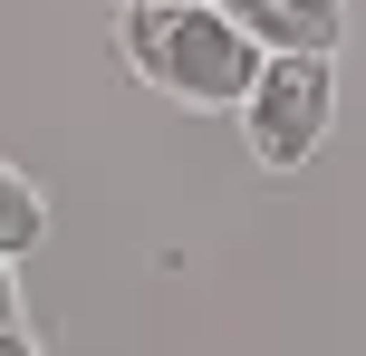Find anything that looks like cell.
Listing matches in <instances>:
<instances>
[{"label": "cell", "mask_w": 366, "mask_h": 356, "mask_svg": "<svg viewBox=\"0 0 366 356\" xmlns=\"http://www.w3.org/2000/svg\"><path fill=\"white\" fill-rule=\"evenodd\" d=\"M39 241H49V193L19 164H0V260H29Z\"/></svg>", "instance_id": "obj_4"}, {"label": "cell", "mask_w": 366, "mask_h": 356, "mask_svg": "<svg viewBox=\"0 0 366 356\" xmlns=\"http://www.w3.org/2000/svg\"><path fill=\"white\" fill-rule=\"evenodd\" d=\"M337 126V58L328 49H270L251 77V96H241V135H251V154L270 173H299L318 145H328Z\"/></svg>", "instance_id": "obj_2"}, {"label": "cell", "mask_w": 366, "mask_h": 356, "mask_svg": "<svg viewBox=\"0 0 366 356\" xmlns=\"http://www.w3.org/2000/svg\"><path fill=\"white\" fill-rule=\"evenodd\" d=\"M0 327H19V270L0 260Z\"/></svg>", "instance_id": "obj_5"}, {"label": "cell", "mask_w": 366, "mask_h": 356, "mask_svg": "<svg viewBox=\"0 0 366 356\" xmlns=\"http://www.w3.org/2000/svg\"><path fill=\"white\" fill-rule=\"evenodd\" d=\"M222 10L260 49H328L337 58V39H347V0H222Z\"/></svg>", "instance_id": "obj_3"}, {"label": "cell", "mask_w": 366, "mask_h": 356, "mask_svg": "<svg viewBox=\"0 0 366 356\" xmlns=\"http://www.w3.org/2000/svg\"><path fill=\"white\" fill-rule=\"evenodd\" d=\"M0 356H39V347H29V337H19V327H0Z\"/></svg>", "instance_id": "obj_6"}, {"label": "cell", "mask_w": 366, "mask_h": 356, "mask_svg": "<svg viewBox=\"0 0 366 356\" xmlns=\"http://www.w3.org/2000/svg\"><path fill=\"white\" fill-rule=\"evenodd\" d=\"M116 58H126V77H145L154 96H174V106H232L251 96L260 77V39L241 29L222 0H126V29H116Z\"/></svg>", "instance_id": "obj_1"}]
</instances>
